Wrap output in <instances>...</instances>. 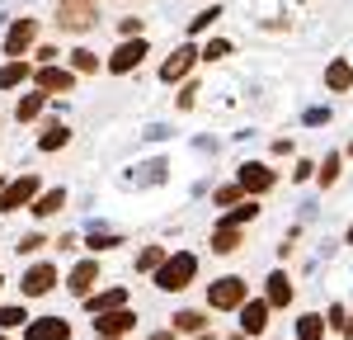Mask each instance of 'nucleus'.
Masks as SVG:
<instances>
[{"mask_svg": "<svg viewBox=\"0 0 353 340\" xmlns=\"http://www.w3.org/2000/svg\"><path fill=\"white\" fill-rule=\"evenodd\" d=\"M193 270H198V260H193L189 251H179V255H170L161 270H156V283H161L165 293H179V288H189Z\"/></svg>", "mask_w": 353, "mask_h": 340, "instance_id": "1", "label": "nucleus"}, {"mask_svg": "<svg viewBox=\"0 0 353 340\" xmlns=\"http://www.w3.org/2000/svg\"><path fill=\"white\" fill-rule=\"evenodd\" d=\"M57 24L66 28V33H85L90 24H99V15H94V5H90V0H61Z\"/></svg>", "mask_w": 353, "mask_h": 340, "instance_id": "2", "label": "nucleus"}, {"mask_svg": "<svg viewBox=\"0 0 353 340\" xmlns=\"http://www.w3.org/2000/svg\"><path fill=\"white\" fill-rule=\"evenodd\" d=\"M33 194H38V175H19L14 185H5V194H0V213H14V208L33 203Z\"/></svg>", "mask_w": 353, "mask_h": 340, "instance_id": "3", "label": "nucleus"}, {"mask_svg": "<svg viewBox=\"0 0 353 340\" xmlns=\"http://www.w3.org/2000/svg\"><path fill=\"white\" fill-rule=\"evenodd\" d=\"M208 303H212V308H241L245 303V279H236V274H231V279H217L208 288Z\"/></svg>", "mask_w": 353, "mask_h": 340, "instance_id": "4", "label": "nucleus"}, {"mask_svg": "<svg viewBox=\"0 0 353 340\" xmlns=\"http://www.w3.org/2000/svg\"><path fill=\"white\" fill-rule=\"evenodd\" d=\"M33 38H38V28H33V19H14V28H10V38H5V57L10 62H19V57L33 48Z\"/></svg>", "mask_w": 353, "mask_h": 340, "instance_id": "5", "label": "nucleus"}, {"mask_svg": "<svg viewBox=\"0 0 353 340\" xmlns=\"http://www.w3.org/2000/svg\"><path fill=\"white\" fill-rule=\"evenodd\" d=\"M24 340H71V326L61 317H38V321H28Z\"/></svg>", "mask_w": 353, "mask_h": 340, "instance_id": "6", "label": "nucleus"}, {"mask_svg": "<svg viewBox=\"0 0 353 340\" xmlns=\"http://www.w3.org/2000/svg\"><path fill=\"white\" fill-rule=\"evenodd\" d=\"M52 283H57V270H52V265H33L19 288H24V298H43V293H52Z\"/></svg>", "mask_w": 353, "mask_h": 340, "instance_id": "7", "label": "nucleus"}, {"mask_svg": "<svg viewBox=\"0 0 353 340\" xmlns=\"http://www.w3.org/2000/svg\"><path fill=\"white\" fill-rule=\"evenodd\" d=\"M141 57H146V43H141V38H128V43H123V48H118V53L109 57V71H118V76H123V71H132V66H141Z\"/></svg>", "mask_w": 353, "mask_h": 340, "instance_id": "8", "label": "nucleus"}, {"mask_svg": "<svg viewBox=\"0 0 353 340\" xmlns=\"http://www.w3.org/2000/svg\"><path fill=\"white\" fill-rule=\"evenodd\" d=\"M137 326V317L132 312H99V321H94V331H99V336H123V331H132Z\"/></svg>", "mask_w": 353, "mask_h": 340, "instance_id": "9", "label": "nucleus"}, {"mask_svg": "<svg viewBox=\"0 0 353 340\" xmlns=\"http://www.w3.org/2000/svg\"><path fill=\"white\" fill-rule=\"evenodd\" d=\"M71 85H76V76H71L66 66H43V71H38V90H48V95H57V90L66 95Z\"/></svg>", "mask_w": 353, "mask_h": 340, "instance_id": "10", "label": "nucleus"}, {"mask_svg": "<svg viewBox=\"0 0 353 340\" xmlns=\"http://www.w3.org/2000/svg\"><path fill=\"white\" fill-rule=\"evenodd\" d=\"M94 279H99V260H85V265H76V270H71V293H76V298H90Z\"/></svg>", "mask_w": 353, "mask_h": 340, "instance_id": "11", "label": "nucleus"}, {"mask_svg": "<svg viewBox=\"0 0 353 340\" xmlns=\"http://www.w3.org/2000/svg\"><path fill=\"white\" fill-rule=\"evenodd\" d=\"M241 326L250 336H259L269 326V303H241Z\"/></svg>", "mask_w": 353, "mask_h": 340, "instance_id": "12", "label": "nucleus"}, {"mask_svg": "<svg viewBox=\"0 0 353 340\" xmlns=\"http://www.w3.org/2000/svg\"><path fill=\"white\" fill-rule=\"evenodd\" d=\"M193 62H198V53H193V48H179V53H174V57L161 66V81H179V76H189Z\"/></svg>", "mask_w": 353, "mask_h": 340, "instance_id": "13", "label": "nucleus"}, {"mask_svg": "<svg viewBox=\"0 0 353 340\" xmlns=\"http://www.w3.org/2000/svg\"><path fill=\"white\" fill-rule=\"evenodd\" d=\"M269 185H273L269 166H241V189H254V194H259V189H269Z\"/></svg>", "mask_w": 353, "mask_h": 340, "instance_id": "14", "label": "nucleus"}, {"mask_svg": "<svg viewBox=\"0 0 353 340\" xmlns=\"http://www.w3.org/2000/svg\"><path fill=\"white\" fill-rule=\"evenodd\" d=\"M19 81H28V62H24V57L0 66V90H10V85H19Z\"/></svg>", "mask_w": 353, "mask_h": 340, "instance_id": "15", "label": "nucleus"}, {"mask_svg": "<svg viewBox=\"0 0 353 340\" xmlns=\"http://www.w3.org/2000/svg\"><path fill=\"white\" fill-rule=\"evenodd\" d=\"M57 208H66V189H48V194L33 203V218H48V213H57Z\"/></svg>", "mask_w": 353, "mask_h": 340, "instance_id": "16", "label": "nucleus"}, {"mask_svg": "<svg viewBox=\"0 0 353 340\" xmlns=\"http://www.w3.org/2000/svg\"><path fill=\"white\" fill-rule=\"evenodd\" d=\"M85 303H90L94 312H118L123 303H128V293H123V288H109V293H99V298H85Z\"/></svg>", "mask_w": 353, "mask_h": 340, "instance_id": "17", "label": "nucleus"}, {"mask_svg": "<svg viewBox=\"0 0 353 340\" xmlns=\"http://www.w3.org/2000/svg\"><path fill=\"white\" fill-rule=\"evenodd\" d=\"M325 85H330V90H349V85H353V66H349V62H334V66L325 71Z\"/></svg>", "mask_w": 353, "mask_h": 340, "instance_id": "18", "label": "nucleus"}, {"mask_svg": "<svg viewBox=\"0 0 353 340\" xmlns=\"http://www.w3.org/2000/svg\"><path fill=\"white\" fill-rule=\"evenodd\" d=\"M292 298V283H288V274H273L269 279V308H283Z\"/></svg>", "mask_w": 353, "mask_h": 340, "instance_id": "19", "label": "nucleus"}, {"mask_svg": "<svg viewBox=\"0 0 353 340\" xmlns=\"http://www.w3.org/2000/svg\"><path fill=\"white\" fill-rule=\"evenodd\" d=\"M236 246H241V232H236V227H221L217 236H212V251L217 255H231Z\"/></svg>", "mask_w": 353, "mask_h": 340, "instance_id": "20", "label": "nucleus"}, {"mask_svg": "<svg viewBox=\"0 0 353 340\" xmlns=\"http://www.w3.org/2000/svg\"><path fill=\"white\" fill-rule=\"evenodd\" d=\"M38 113H43V95H24V100L14 104V118H19V123H28V118H38Z\"/></svg>", "mask_w": 353, "mask_h": 340, "instance_id": "21", "label": "nucleus"}, {"mask_svg": "<svg viewBox=\"0 0 353 340\" xmlns=\"http://www.w3.org/2000/svg\"><path fill=\"white\" fill-rule=\"evenodd\" d=\"M66 138H71V133H66L61 123H52V128H48V133L38 138V147H43V151H57V147H66Z\"/></svg>", "mask_w": 353, "mask_h": 340, "instance_id": "22", "label": "nucleus"}, {"mask_svg": "<svg viewBox=\"0 0 353 340\" xmlns=\"http://www.w3.org/2000/svg\"><path fill=\"white\" fill-rule=\"evenodd\" d=\"M297 336L301 340H321V336H325V321H321V317H301V321H297Z\"/></svg>", "mask_w": 353, "mask_h": 340, "instance_id": "23", "label": "nucleus"}, {"mask_svg": "<svg viewBox=\"0 0 353 340\" xmlns=\"http://www.w3.org/2000/svg\"><path fill=\"white\" fill-rule=\"evenodd\" d=\"M28 312L24 308H0V331H14V326H24Z\"/></svg>", "mask_w": 353, "mask_h": 340, "instance_id": "24", "label": "nucleus"}, {"mask_svg": "<svg viewBox=\"0 0 353 340\" xmlns=\"http://www.w3.org/2000/svg\"><path fill=\"white\" fill-rule=\"evenodd\" d=\"M161 265H165V251H161V246H146V251L137 255V270H161Z\"/></svg>", "mask_w": 353, "mask_h": 340, "instance_id": "25", "label": "nucleus"}, {"mask_svg": "<svg viewBox=\"0 0 353 340\" xmlns=\"http://www.w3.org/2000/svg\"><path fill=\"white\" fill-rule=\"evenodd\" d=\"M174 326H179V331H203V317H198V312H179Z\"/></svg>", "mask_w": 353, "mask_h": 340, "instance_id": "26", "label": "nucleus"}, {"mask_svg": "<svg viewBox=\"0 0 353 340\" xmlns=\"http://www.w3.org/2000/svg\"><path fill=\"white\" fill-rule=\"evenodd\" d=\"M254 213H259V208H254V203H241V208H236V213H231V218H226V227H241V223H250V218H254Z\"/></svg>", "mask_w": 353, "mask_h": 340, "instance_id": "27", "label": "nucleus"}, {"mask_svg": "<svg viewBox=\"0 0 353 340\" xmlns=\"http://www.w3.org/2000/svg\"><path fill=\"white\" fill-rule=\"evenodd\" d=\"M71 62H76V71H94V66H99V57L85 53V48H81V53H71Z\"/></svg>", "mask_w": 353, "mask_h": 340, "instance_id": "28", "label": "nucleus"}, {"mask_svg": "<svg viewBox=\"0 0 353 340\" xmlns=\"http://www.w3.org/2000/svg\"><path fill=\"white\" fill-rule=\"evenodd\" d=\"M334 175H339V156H325V166H321V180L334 185Z\"/></svg>", "mask_w": 353, "mask_h": 340, "instance_id": "29", "label": "nucleus"}, {"mask_svg": "<svg viewBox=\"0 0 353 340\" xmlns=\"http://www.w3.org/2000/svg\"><path fill=\"white\" fill-rule=\"evenodd\" d=\"M90 246H94V251H113V246H123V241H118V236H99V232H94V236H90Z\"/></svg>", "mask_w": 353, "mask_h": 340, "instance_id": "30", "label": "nucleus"}, {"mask_svg": "<svg viewBox=\"0 0 353 340\" xmlns=\"http://www.w3.org/2000/svg\"><path fill=\"white\" fill-rule=\"evenodd\" d=\"M226 53H231V43H221V38H217V43H208V48H203V57H208V62H212V57H226Z\"/></svg>", "mask_w": 353, "mask_h": 340, "instance_id": "31", "label": "nucleus"}, {"mask_svg": "<svg viewBox=\"0 0 353 340\" xmlns=\"http://www.w3.org/2000/svg\"><path fill=\"white\" fill-rule=\"evenodd\" d=\"M212 19H217V10H203L198 19H189V28H193V33H198V28H208V24H212Z\"/></svg>", "mask_w": 353, "mask_h": 340, "instance_id": "32", "label": "nucleus"}, {"mask_svg": "<svg viewBox=\"0 0 353 340\" xmlns=\"http://www.w3.org/2000/svg\"><path fill=\"white\" fill-rule=\"evenodd\" d=\"M241 198V185H226V189H217V203H236Z\"/></svg>", "mask_w": 353, "mask_h": 340, "instance_id": "33", "label": "nucleus"}, {"mask_svg": "<svg viewBox=\"0 0 353 340\" xmlns=\"http://www.w3.org/2000/svg\"><path fill=\"white\" fill-rule=\"evenodd\" d=\"M38 246H43V236H24V241H19V255H28V251H38Z\"/></svg>", "mask_w": 353, "mask_h": 340, "instance_id": "34", "label": "nucleus"}, {"mask_svg": "<svg viewBox=\"0 0 353 340\" xmlns=\"http://www.w3.org/2000/svg\"><path fill=\"white\" fill-rule=\"evenodd\" d=\"M151 340H174V331H156V336H151Z\"/></svg>", "mask_w": 353, "mask_h": 340, "instance_id": "35", "label": "nucleus"}, {"mask_svg": "<svg viewBox=\"0 0 353 340\" xmlns=\"http://www.w3.org/2000/svg\"><path fill=\"white\" fill-rule=\"evenodd\" d=\"M339 331H349V336H353V321H344V326H339Z\"/></svg>", "mask_w": 353, "mask_h": 340, "instance_id": "36", "label": "nucleus"}, {"mask_svg": "<svg viewBox=\"0 0 353 340\" xmlns=\"http://www.w3.org/2000/svg\"><path fill=\"white\" fill-rule=\"evenodd\" d=\"M349 241H353V227H349Z\"/></svg>", "mask_w": 353, "mask_h": 340, "instance_id": "37", "label": "nucleus"}]
</instances>
